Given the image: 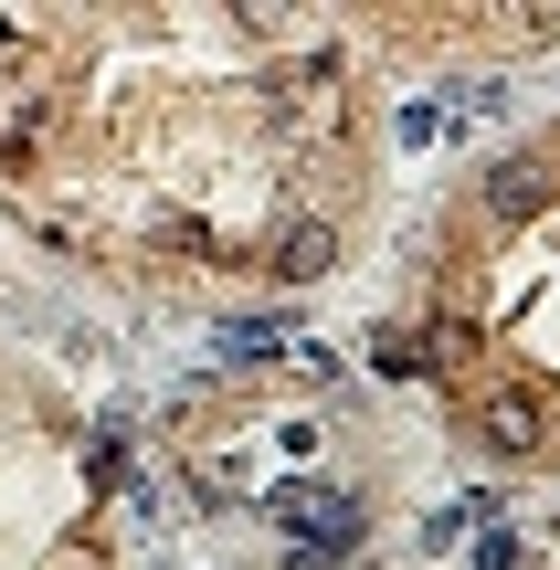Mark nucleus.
<instances>
[{
    "mask_svg": "<svg viewBox=\"0 0 560 570\" xmlns=\"http://www.w3.org/2000/svg\"><path fill=\"white\" fill-rule=\"evenodd\" d=\"M265 518L296 539V560L360 550V497H350V487H307V475H296V487H275V497H265Z\"/></svg>",
    "mask_w": 560,
    "mask_h": 570,
    "instance_id": "1",
    "label": "nucleus"
},
{
    "mask_svg": "<svg viewBox=\"0 0 560 570\" xmlns=\"http://www.w3.org/2000/svg\"><path fill=\"white\" fill-rule=\"evenodd\" d=\"M328 254H338V233H328V223H296L286 244H275V275L307 285V275H328Z\"/></svg>",
    "mask_w": 560,
    "mask_h": 570,
    "instance_id": "2",
    "label": "nucleus"
},
{
    "mask_svg": "<svg viewBox=\"0 0 560 570\" xmlns=\"http://www.w3.org/2000/svg\"><path fill=\"white\" fill-rule=\"evenodd\" d=\"M487 444H540V402L529 391H498L487 402Z\"/></svg>",
    "mask_w": 560,
    "mask_h": 570,
    "instance_id": "3",
    "label": "nucleus"
},
{
    "mask_svg": "<svg viewBox=\"0 0 560 570\" xmlns=\"http://www.w3.org/2000/svg\"><path fill=\"white\" fill-rule=\"evenodd\" d=\"M223 360H275V327H223Z\"/></svg>",
    "mask_w": 560,
    "mask_h": 570,
    "instance_id": "4",
    "label": "nucleus"
}]
</instances>
